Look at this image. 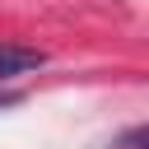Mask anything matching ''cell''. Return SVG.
Wrapping results in <instances>:
<instances>
[{"mask_svg": "<svg viewBox=\"0 0 149 149\" xmlns=\"http://www.w3.org/2000/svg\"><path fill=\"white\" fill-rule=\"evenodd\" d=\"M144 144H149V130H144V126H130V130H126L112 149H144Z\"/></svg>", "mask_w": 149, "mask_h": 149, "instance_id": "2", "label": "cell"}, {"mask_svg": "<svg viewBox=\"0 0 149 149\" xmlns=\"http://www.w3.org/2000/svg\"><path fill=\"white\" fill-rule=\"evenodd\" d=\"M42 65H47V51L23 47V42H0V84L5 79H19V74H33Z\"/></svg>", "mask_w": 149, "mask_h": 149, "instance_id": "1", "label": "cell"}]
</instances>
